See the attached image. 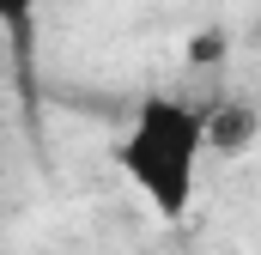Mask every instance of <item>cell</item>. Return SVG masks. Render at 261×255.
<instances>
[{
    "mask_svg": "<svg viewBox=\"0 0 261 255\" xmlns=\"http://www.w3.org/2000/svg\"><path fill=\"white\" fill-rule=\"evenodd\" d=\"M116 170L128 176V189L164 219L182 225L195 213L200 194V158H206V110L182 104V97H140V110L128 116L122 140L110 146Z\"/></svg>",
    "mask_w": 261,
    "mask_h": 255,
    "instance_id": "6da1fadb",
    "label": "cell"
},
{
    "mask_svg": "<svg viewBox=\"0 0 261 255\" xmlns=\"http://www.w3.org/2000/svg\"><path fill=\"white\" fill-rule=\"evenodd\" d=\"M261 140V110L255 104H213L206 110V152L213 158H243Z\"/></svg>",
    "mask_w": 261,
    "mask_h": 255,
    "instance_id": "7a4b0ae2",
    "label": "cell"
},
{
    "mask_svg": "<svg viewBox=\"0 0 261 255\" xmlns=\"http://www.w3.org/2000/svg\"><path fill=\"white\" fill-rule=\"evenodd\" d=\"M37 12H43V0H0V31L12 43H24L37 31Z\"/></svg>",
    "mask_w": 261,
    "mask_h": 255,
    "instance_id": "3957f363",
    "label": "cell"
},
{
    "mask_svg": "<svg viewBox=\"0 0 261 255\" xmlns=\"http://www.w3.org/2000/svg\"><path fill=\"white\" fill-rule=\"evenodd\" d=\"M189 61H195V67L213 61V67H219V61H225V31H200L195 43H189Z\"/></svg>",
    "mask_w": 261,
    "mask_h": 255,
    "instance_id": "277c9868",
    "label": "cell"
},
{
    "mask_svg": "<svg viewBox=\"0 0 261 255\" xmlns=\"http://www.w3.org/2000/svg\"><path fill=\"white\" fill-rule=\"evenodd\" d=\"M255 37H261V12H255Z\"/></svg>",
    "mask_w": 261,
    "mask_h": 255,
    "instance_id": "5b68a950",
    "label": "cell"
}]
</instances>
